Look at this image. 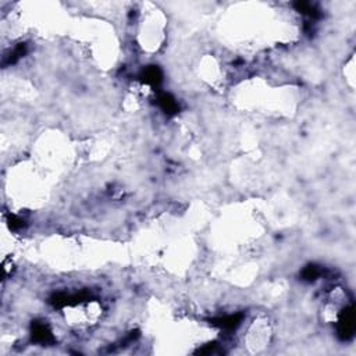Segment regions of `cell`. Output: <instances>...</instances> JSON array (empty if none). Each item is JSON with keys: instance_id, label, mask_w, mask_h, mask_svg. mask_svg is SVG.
Returning <instances> with one entry per match:
<instances>
[{"instance_id": "6da1fadb", "label": "cell", "mask_w": 356, "mask_h": 356, "mask_svg": "<svg viewBox=\"0 0 356 356\" xmlns=\"http://www.w3.org/2000/svg\"><path fill=\"white\" fill-rule=\"evenodd\" d=\"M355 331V312L354 308H345L338 320V334L343 340H348Z\"/></svg>"}, {"instance_id": "7a4b0ae2", "label": "cell", "mask_w": 356, "mask_h": 356, "mask_svg": "<svg viewBox=\"0 0 356 356\" xmlns=\"http://www.w3.org/2000/svg\"><path fill=\"white\" fill-rule=\"evenodd\" d=\"M162 71H160L159 67L149 65V67H146L142 71V74H141V81H142L143 84L150 85V86H153V88H157V86L160 85V82H162Z\"/></svg>"}, {"instance_id": "3957f363", "label": "cell", "mask_w": 356, "mask_h": 356, "mask_svg": "<svg viewBox=\"0 0 356 356\" xmlns=\"http://www.w3.org/2000/svg\"><path fill=\"white\" fill-rule=\"evenodd\" d=\"M157 103H159V106L162 107L163 111H166L169 116H174V114H177L178 113V103L175 102V99L170 93H166V92H162V93H159V96H157Z\"/></svg>"}, {"instance_id": "277c9868", "label": "cell", "mask_w": 356, "mask_h": 356, "mask_svg": "<svg viewBox=\"0 0 356 356\" xmlns=\"http://www.w3.org/2000/svg\"><path fill=\"white\" fill-rule=\"evenodd\" d=\"M32 340L36 343L47 344L52 341L53 336L46 324L36 322L32 324Z\"/></svg>"}, {"instance_id": "5b68a950", "label": "cell", "mask_w": 356, "mask_h": 356, "mask_svg": "<svg viewBox=\"0 0 356 356\" xmlns=\"http://www.w3.org/2000/svg\"><path fill=\"white\" fill-rule=\"evenodd\" d=\"M242 322V315H230L226 318H220L217 320H214L216 326H219L224 330H234L235 327H238Z\"/></svg>"}, {"instance_id": "8992f818", "label": "cell", "mask_w": 356, "mask_h": 356, "mask_svg": "<svg viewBox=\"0 0 356 356\" xmlns=\"http://www.w3.org/2000/svg\"><path fill=\"white\" fill-rule=\"evenodd\" d=\"M294 6H295V8H297L298 11H301L302 14H306V15H309L311 18H318L319 15H320L318 8L313 6L312 3H308V1H297Z\"/></svg>"}, {"instance_id": "52a82bcc", "label": "cell", "mask_w": 356, "mask_h": 356, "mask_svg": "<svg viewBox=\"0 0 356 356\" xmlns=\"http://www.w3.org/2000/svg\"><path fill=\"white\" fill-rule=\"evenodd\" d=\"M322 269L315 265H309L308 267H305L304 272H302V279L305 281H315L316 279H319L322 276Z\"/></svg>"}, {"instance_id": "ba28073f", "label": "cell", "mask_w": 356, "mask_h": 356, "mask_svg": "<svg viewBox=\"0 0 356 356\" xmlns=\"http://www.w3.org/2000/svg\"><path fill=\"white\" fill-rule=\"evenodd\" d=\"M25 50H26L25 45H24V43H19V45L14 49L13 52L10 53V56L7 57L6 64H14L15 61H18L19 58L25 54Z\"/></svg>"}, {"instance_id": "9c48e42d", "label": "cell", "mask_w": 356, "mask_h": 356, "mask_svg": "<svg viewBox=\"0 0 356 356\" xmlns=\"http://www.w3.org/2000/svg\"><path fill=\"white\" fill-rule=\"evenodd\" d=\"M22 226H24V221L21 220V219L15 217V216H11V217H10V227H11L13 230L21 228Z\"/></svg>"}]
</instances>
